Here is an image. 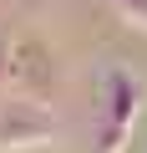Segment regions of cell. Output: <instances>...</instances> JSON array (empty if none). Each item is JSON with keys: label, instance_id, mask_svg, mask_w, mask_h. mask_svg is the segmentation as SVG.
Returning <instances> with one entry per match:
<instances>
[{"label": "cell", "instance_id": "6da1fadb", "mask_svg": "<svg viewBox=\"0 0 147 153\" xmlns=\"http://www.w3.org/2000/svg\"><path fill=\"white\" fill-rule=\"evenodd\" d=\"M97 153H122L132 128H137V112H142V82L127 71V66H102V82H97Z\"/></svg>", "mask_w": 147, "mask_h": 153}, {"label": "cell", "instance_id": "7a4b0ae2", "mask_svg": "<svg viewBox=\"0 0 147 153\" xmlns=\"http://www.w3.org/2000/svg\"><path fill=\"white\" fill-rule=\"evenodd\" d=\"M56 117L46 102L36 97H20V92H5L0 97V153H31V148H46L56 138Z\"/></svg>", "mask_w": 147, "mask_h": 153}, {"label": "cell", "instance_id": "3957f363", "mask_svg": "<svg viewBox=\"0 0 147 153\" xmlns=\"http://www.w3.org/2000/svg\"><path fill=\"white\" fill-rule=\"evenodd\" d=\"M61 87V61L41 36H15V66H10V92L46 102Z\"/></svg>", "mask_w": 147, "mask_h": 153}, {"label": "cell", "instance_id": "277c9868", "mask_svg": "<svg viewBox=\"0 0 147 153\" xmlns=\"http://www.w3.org/2000/svg\"><path fill=\"white\" fill-rule=\"evenodd\" d=\"M112 10H117L132 31H142V36H147V0H112Z\"/></svg>", "mask_w": 147, "mask_h": 153}, {"label": "cell", "instance_id": "5b68a950", "mask_svg": "<svg viewBox=\"0 0 147 153\" xmlns=\"http://www.w3.org/2000/svg\"><path fill=\"white\" fill-rule=\"evenodd\" d=\"M10 66H15V36L0 31V97L10 92Z\"/></svg>", "mask_w": 147, "mask_h": 153}]
</instances>
